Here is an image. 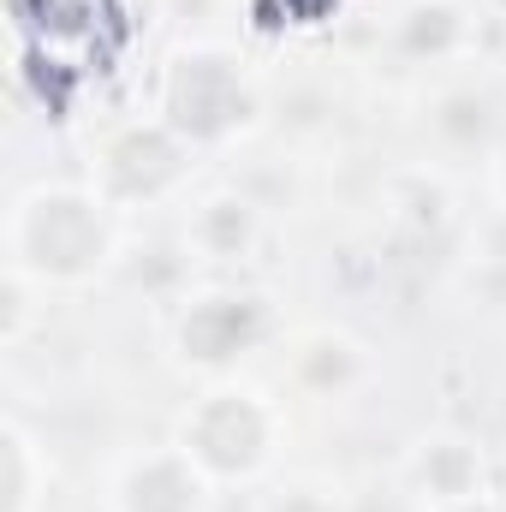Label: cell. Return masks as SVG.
<instances>
[{"label": "cell", "mask_w": 506, "mask_h": 512, "mask_svg": "<svg viewBox=\"0 0 506 512\" xmlns=\"http://www.w3.org/2000/svg\"><path fill=\"white\" fill-rule=\"evenodd\" d=\"M292 376H298V387H310V393H346V387L364 376V352L346 334H310L292 352Z\"/></svg>", "instance_id": "9c48e42d"}, {"label": "cell", "mask_w": 506, "mask_h": 512, "mask_svg": "<svg viewBox=\"0 0 506 512\" xmlns=\"http://www.w3.org/2000/svg\"><path fill=\"white\" fill-rule=\"evenodd\" d=\"M185 137L167 131L161 120L155 126H126L114 131L96 155V191L114 203V209H137V203H161L185 185L191 161H185Z\"/></svg>", "instance_id": "277c9868"}, {"label": "cell", "mask_w": 506, "mask_h": 512, "mask_svg": "<svg viewBox=\"0 0 506 512\" xmlns=\"http://www.w3.org/2000/svg\"><path fill=\"white\" fill-rule=\"evenodd\" d=\"M262 512H352L334 489H316V483H292V489H280V495H268V507Z\"/></svg>", "instance_id": "4fadbf2b"}, {"label": "cell", "mask_w": 506, "mask_h": 512, "mask_svg": "<svg viewBox=\"0 0 506 512\" xmlns=\"http://www.w3.org/2000/svg\"><path fill=\"white\" fill-rule=\"evenodd\" d=\"M262 340H268V310L251 292H203L179 316V358L191 370H209V376L251 358Z\"/></svg>", "instance_id": "5b68a950"}, {"label": "cell", "mask_w": 506, "mask_h": 512, "mask_svg": "<svg viewBox=\"0 0 506 512\" xmlns=\"http://www.w3.org/2000/svg\"><path fill=\"white\" fill-rule=\"evenodd\" d=\"M483 6H489V12H506V0H483Z\"/></svg>", "instance_id": "2e32d148"}, {"label": "cell", "mask_w": 506, "mask_h": 512, "mask_svg": "<svg viewBox=\"0 0 506 512\" xmlns=\"http://www.w3.org/2000/svg\"><path fill=\"white\" fill-rule=\"evenodd\" d=\"M256 120V90L221 48H185L161 72V126L179 131L191 149L233 143Z\"/></svg>", "instance_id": "7a4b0ae2"}, {"label": "cell", "mask_w": 506, "mask_h": 512, "mask_svg": "<svg viewBox=\"0 0 506 512\" xmlns=\"http://www.w3.org/2000/svg\"><path fill=\"white\" fill-rule=\"evenodd\" d=\"M251 239H256V209L245 197H209V203L191 215V251L209 256V262L245 256Z\"/></svg>", "instance_id": "ba28073f"}, {"label": "cell", "mask_w": 506, "mask_h": 512, "mask_svg": "<svg viewBox=\"0 0 506 512\" xmlns=\"http://www.w3.org/2000/svg\"><path fill=\"white\" fill-rule=\"evenodd\" d=\"M114 256V203L78 185H42L12 215V268L48 286H78Z\"/></svg>", "instance_id": "6da1fadb"}, {"label": "cell", "mask_w": 506, "mask_h": 512, "mask_svg": "<svg viewBox=\"0 0 506 512\" xmlns=\"http://www.w3.org/2000/svg\"><path fill=\"white\" fill-rule=\"evenodd\" d=\"M465 42V12L453 0H417L399 18V48L411 60H447Z\"/></svg>", "instance_id": "30bf717a"}, {"label": "cell", "mask_w": 506, "mask_h": 512, "mask_svg": "<svg viewBox=\"0 0 506 512\" xmlns=\"http://www.w3.org/2000/svg\"><path fill=\"white\" fill-rule=\"evenodd\" d=\"M501 108H495V96L489 90H477V84H459V90H441L435 96V108H429V137L447 149V155H477V149H489L495 143V120Z\"/></svg>", "instance_id": "52a82bcc"}, {"label": "cell", "mask_w": 506, "mask_h": 512, "mask_svg": "<svg viewBox=\"0 0 506 512\" xmlns=\"http://www.w3.org/2000/svg\"><path fill=\"white\" fill-rule=\"evenodd\" d=\"M417 489H423L435 507L477 495V453H471L465 441H435V447H423V459H417Z\"/></svg>", "instance_id": "7c38bea8"}, {"label": "cell", "mask_w": 506, "mask_h": 512, "mask_svg": "<svg viewBox=\"0 0 506 512\" xmlns=\"http://www.w3.org/2000/svg\"><path fill=\"white\" fill-rule=\"evenodd\" d=\"M42 489H48V465H42L36 441L18 423H6V435H0V512H36Z\"/></svg>", "instance_id": "8fae6325"}, {"label": "cell", "mask_w": 506, "mask_h": 512, "mask_svg": "<svg viewBox=\"0 0 506 512\" xmlns=\"http://www.w3.org/2000/svg\"><path fill=\"white\" fill-rule=\"evenodd\" d=\"M435 512H506V507L489 501V495H465V501H447V507H435Z\"/></svg>", "instance_id": "5bb4252c"}, {"label": "cell", "mask_w": 506, "mask_h": 512, "mask_svg": "<svg viewBox=\"0 0 506 512\" xmlns=\"http://www.w3.org/2000/svg\"><path fill=\"white\" fill-rule=\"evenodd\" d=\"M114 512H209V477L185 447L137 453L114 483Z\"/></svg>", "instance_id": "8992f818"}, {"label": "cell", "mask_w": 506, "mask_h": 512, "mask_svg": "<svg viewBox=\"0 0 506 512\" xmlns=\"http://www.w3.org/2000/svg\"><path fill=\"white\" fill-rule=\"evenodd\" d=\"M179 447L197 459L209 483H245L274 453V411L245 387H215L185 411Z\"/></svg>", "instance_id": "3957f363"}, {"label": "cell", "mask_w": 506, "mask_h": 512, "mask_svg": "<svg viewBox=\"0 0 506 512\" xmlns=\"http://www.w3.org/2000/svg\"><path fill=\"white\" fill-rule=\"evenodd\" d=\"M495 185H501V197H506V143H501V161H495Z\"/></svg>", "instance_id": "9a60e30c"}]
</instances>
